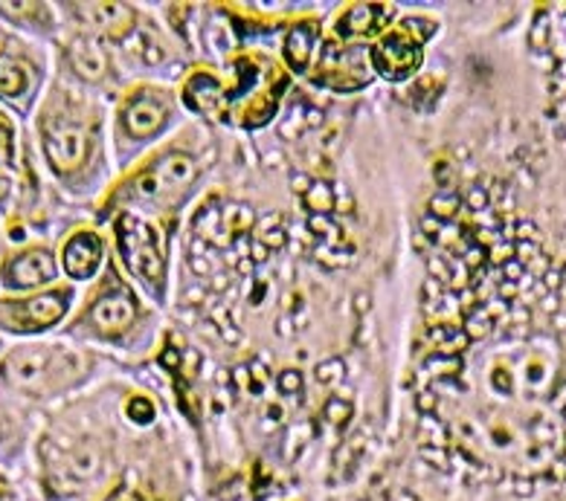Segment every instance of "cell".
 <instances>
[{"instance_id": "6da1fadb", "label": "cell", "mask_w": 566, "mask_h": 501, "mask_svg": "<svg viewBox=\"0 0 566 501\" xmlns=\"http://www.w3.org/2000/svg\"><path fill=\"white\" fill-rule=\"evenodd\" d=\"M564 374V354L560 345L549 337H528L496 345L485 356L482 380L494 394L496 406L514 409H541Z\"/></svg>"}, {"instance_id": "7a4b0ae2", "label": "cell", "mask_w": 566, "mask_h": 501, "mask_svg": "<svg viewBox=\"0 0 566 501\" xmlns=\"http://www.w3.org/2000/svg\"><path fill=\"white\" fill-rule=\"evenodd\" d=\"M0 374L30 394H53L85 377V363L62 345H21L9 351Z\"/></svg>"}, {"instance_id": "3957f363", "label": "cell", "mask_w": 566, "mask_h": 501, "mask_svg": "<svg viewBox=\"0 0 566 501\" xmlns=\"http://www.w3.org/2000/svg\"><path fill=\"white\" fill-rule=\"evenodd\" d=\"M117 247L128 270L140 278L143 285H151L155 290H164L166 258L157 232L143 221V217L123 215L117 224Z\"/></svg>"}, {"instance_id": "277c9868", "label": "cell", "mask_w": 566, "mask_h": 501, "mask_svg": "<svg viewBox=\"0 0 566 501\" xmlns=\"http://www.w3.org/2000/svg\"><path fill=\"white\" fill-rule=\"evenodd\" d=\"M41 139L55 174H73L91 154V131L82 119L71 114L50 116L41 128Z\"/></svg>"}, {"instance_id": "5b68a950", "label": "cell", "mask_w": 566, "mask_h": 501, "mask_svg": "<svg viewBox=\"0 0 566 501\" xmlns=\"http://www.w3.org/2000/svg\"><path fill=\"white\" fill-rule=\"evenodd\" d=\"M71 308V290H48L30 299L0 301V328L9 333H41L59 324Z\"/></svg>"}, {"instance_id": "8992f818", "label": "cell", "mask_w": 566, "mask_h": 501, "mask_svg": "<svg viewBox=\"0 0 566 501\" xmlns=\"http://www.w3.org/2000/svg\"><path fill=\"white\" fill-rule=\"evenodd\" d=\"M195 162L187 154H166L155 160L134 183V198L148 206H169V201L180 198L192 185Z\"/></svg>"}, {"instance_id": "52a82bcc", "label": "cell", "mask_w": 566, "mask_h": 501, "mask_svg": "<svg viewBox=\"0 0 566 501\" xmlns=\"http://www.w3.org/2000/svg\"><path fill=\"white\" fill-rule=\"evenodd\" d=\"M421 39L427 35H412L410 21L398 26L396 32H387L373 50V67L378 70V76H384L387 82H401L410 76L412 70L419 67Z\"/></svg>"}, {"instance_id": "ba28073f", "label": "cell", "mask_w": 566, "mask_h": 501, "mask_svg": "<svg viewBox=\"0 0 566 501\" xmlns=\"http://www.w3.org/2000/svg\"><path fill=\"white\" fill-rule=\"evenodd\" d=\"M137 317V301L128 287H108L99 299L87 308V328L102 337H119L132 328Z\"/></svg>"}, {"instance_id": "9c48e42d", "label": "cell", "mask_w": 566, "mask_h": 501, "mask_svg": "<svg viewBox=\"0 0 566 501\" xmlns=\"http://www.w3.org/2000/svg\"><path fill=\"white\" fill-rule=\"evenodd\" d=\"M166 116H169V99L164 93L137 90L134 96H128L125 108L119 110V125L128 137L148 139L164 128Z\"/></svg>"}, {"instance_id": "30bf717a", "label": "cell", "mask_w": 566, "mask_h": 501, "mask_svg": "<svg viewBox=\"0 0 566 501\" xmlns=\"http://www.w3.org/2000/svg\"><path fill=\"white\" fill-rule=\"evenodd\" d=\"M59 273L55 267V255L44 247H32L24 253L12 255L7 264H3V287L9 290H35V287L50 285Z\"/></svg>"}, {"instance_id": "8fae6325", "label": "cell", "mask_w": 566, "mask_h": 501, "mask_svg": "<svg viewBox=\"0 0 566 501\" xmlns=\"http://www.w3.org/2000/svg\"><path fill=\"white\" fill-rule=\"evenodd\" d=\"M99 470V449L87 440H76L71 447H55L50 456V472L59 484L82 487Z\"/></svg>"}, {"instance_id": "7c38bea8", "label": "cell", "mask_w": 566, "mask_h": 501, "mask_svg": "<svg viewBox=\"0 0 566 501\" xmlns=\"http://www.w3.org/2000/svg\"><path fill=\"white\" fill-rule=\"evenodd\" d=\"M102 255H105V247H102V238L96 232H76V235L64 244V273L71 278H76V281H87V278H94L96 273H99Z\"/></svg>"}, {"instance_id": "4fadbf2b", "label": "cell", "mask_w": 566, "mask_h": 501, "mask_svg": "<svg viewBox=\"0 0 566 501\" xmlns=\"http://www.w3.org/2000/svg\"><path fill=\"white\" fill-rule=\"evenodd\" d=\"M78 9H82V18H85L99 35L125 39V35L134 30V12L128 7H119V3H85V7Z\"/></svg>"}, {"instance_id": "5bb4252c", "label": "cell", "mask_w": 566, "mask_h": 501, "mask_svg": "<svg viewBox=\"0 0 566 501\" xmlns=\"http://www.w3.org/2000/svg\"><path fill=\"white\" fill-rule=\"evenodd\" d=\"M71 64L73 70H76V76L85 78V82H102V78L108 76L105 50L91 39H78L76 44L71 46Z\"/></svg>"}, {"instance_id": "9a60e30c", "label": "cell", "mask_w": 566, "mask_h": 501, "mask_svg": "<svg viewBox=\"0 0 566 501\" xmlns=\"http://www.w3.org/2000/svg\"><path fill=\"white\" fill-rule=\"evenodd\" d=\"M314 44H317V30H314V23H296L294 30H291V35L285 39L287 64L294 70L308 67Z\"/></svg>"}, {"instance_id": "2e32d148", "label": "cell", "mask_w": 566, "mask_h": 501, "mask_svg": "<svg viewBox=\"0 0 566 501\" xmlns=\"http://www.w3.org/2000/svg\"><path fill=\"white\" fill-rule=\"evenodd\" d=\"M384 15H387V12L380 7H355L340 18L337 32H340L343 39H352V35H373L380 26V21H384Z\"/></svg>"}, {"instance_id": "e0dca14e", "label": "cell", "mask_w": 566, "mask_h": 501, "mask_svg": "<svg viewBox=\"0 0 566 501\" xmlns=\"http://www.w3.org/2000/svg\"><path fill=\"white\" fill-rule=\"evenodd\" d=\"M27 87V76L21 67H7L0 73V93L7 96H18Z\"/></svg>"}, {"instance_id": "ac0fdd59", "label": "cell", "mask_w": 566, "mask_h": 501, "mask_svg": "<svg viewBox=\"0 0 566 501\" xmlns=\"http://www.w3.org/2000/svg\"><path fill=\"white\" fill-rule=\"evenodd\" d=\"M7 194H9V180H7V178H0V201H3Z\"/></svg>"}, {"instance_id": "d6986e66", "label": "cell", "mask_w": 566, "mask_h": 501, "mask_svg": "<svg viewBox=\"0 0 566 501\" xmlns=\"http://www.w3.org/2000/svg\"><path fill=\"white\" fill-rule=\"evenodd\" d=\"M3 131H7V128H3V122H0V142H3Z\"/></svg>"}]
</instances>
